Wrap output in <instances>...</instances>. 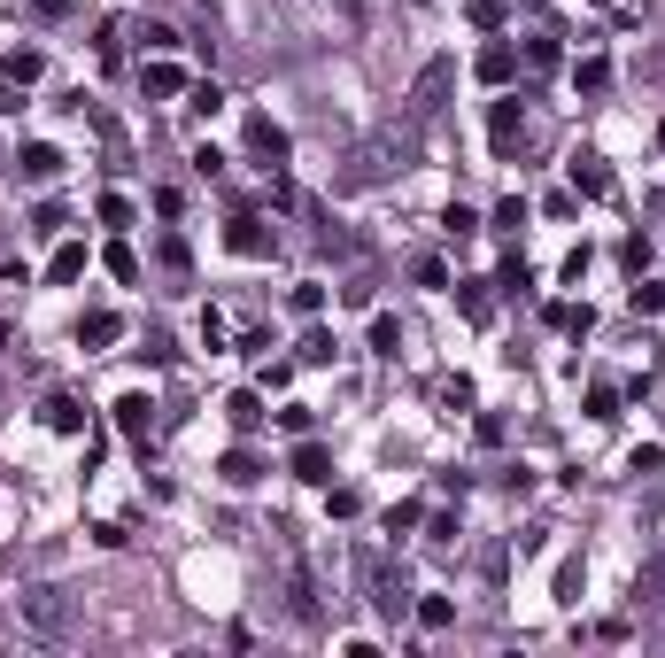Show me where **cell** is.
<instances>
[{
  "instance_id": "obj_1",
  "label": "cell",
  "mask_w": 665,
  "mask_h": 658,
  "mask_svg": "<svg viewBox=\"0 0 665 658\" xmlns=\"http://www.w3.org/2000/svg\"><path fill=\"white\" fill-rule=\"evenodd\" d=\"M16 620H24L31 635H70V597H55V589H24V597H16Z\"/></svg>"
},
{
  "instance_id": "obj_2",
  "label": "cell",
  "mask_w": 665,
  "mask_h": 658,
  "mask_svg": "<svg viewBox=\"0 0 665 658\" xmlns=\"http://www.w3.org/2000/svg\"><path fill=\"white\" fill-rule=\"evenodd\" d=\"M364 581H372V604L387 612V620H403V612H410V589H403V573H387L379 558H364Z\"/></svg>"
},
{
  "instance_id": "obj_3",
  "label": "cell",
  "mask_w": 665,
  "mask_h": 658,
  "mask_svg": "<svg viewBox=\"0 0 665 658\" xmlns=\"http://www.w3.org/2000/svg\"><path fill=\"white\" fill-rule=\"evenodd\" d=\"M16 171H24L31 186H55V179H62V148H47V140H31V148L16 155Z\"/></svg>"
},
{
  "instance_id": "obj_4",
  "label": "cell",
  "mask_w": 665,
  "mask_h": 658,
  "mask_svg": "<svg viewBox=\"0 0 665 658\" xmlns=\"http://www.w3.org/2000/svg\"><path fill=\"white\" fill-rule=\"evenodd\" d=\"M441 86H449V62H434V70H426V78H418V93H410V124H426V117H434Z\"/></svg>"
},
{
  "instance_id": "obj_5",
  "label": "cell",
  "mask_w": 665,
  "mask_h": 658,
  "mask_svg": "<svg viewBox=\"0 0 665 658\" xmlns=\"http://www.w3.org/2000/svg\"><path fill=\"white\" fill-rule=\"evenodd\" d=\"M488 132H495V148L511 155V148H519V132H526V109H519V101H495V117H488Z\"/></svg>"
},
{
  "instance_id": "obj_6",
  "label": "cell",
  "mask_w": 665,
  "mask_h": 658,
  "mask_svg": "<svg viewBox=\"0 0 665 658\" xmlns=\"http://www.w3.org/2000/svg\"><path fill=\"white\" fill-rule=\"evenodd\" d=\"M232 256H271V233H263L256 217H232V233H225Z\"/></svg>"
},
{
  "instance_id": "obj_7",
  "label": "cell",
  "mask_w": 665,
  "mask_h": 658,
  "mask_svg": "<svg viewBox=\"0 0 665 658\" xmlns=\"http://www.w3.org/2000/svg\"><path fill=\"white\" fill-rule=\"evenodd\" d=\"M116 333H124V318H116V310H86V318H78V341H86V349H109Z\"/></svg>"
},
{
  "instance_id": "obj_8",
  "label": "cell",
  "mask_w": 665,
  "mask_h": 658,
  "mask_svg": "<svg viewBox=\"0 0 665 658\" xmlns=\"http://www.w3.org/2000/svg\"><path fill=\"white\" fill-rule=\"evenodd\" d=\"M573 194H611V171H604V155H573Z\"/></svg>"
},
{
  "instance_id": "obj_9",
  "label": "cell",
  "mask_w": 665,
  "mask_h": 658,
  "mask_svg": "<svg viewBox=\"0 0 665 658\" xmlns=\"http://www.w3.org/2000/svg\"><path fill=\"white\" fill-rule=\"evenodd\" d=\"M116 426H124V434L140 442L147 426H155V403H147V395H124V403H116Z\"/></svg>"
},
{
  "instance_id": "obj_10",
  "label": "cell",
  "mask_w": 665,
  "mask_h": 658,
  "mask_svg": "<svg viewBox=\"0 0 665 658\" xmlns=\"http://www.w3.org/2000/svg\"><path fill=\"white\" fill-rule=\"evenodd\" d=\"M225 419L240 426V434H256V426H263V395H256V388H240V395L225 403Z\"/></svg>"
},
{
  "instance_id": "obj_11",
  "label": "cell",
  "mask_w": 665,
  "mask_h": 658,
  "mask_svg": "<svg viewBox=\"0 0 665 658\" xmlns=\"http://www.w3.org/2000/svg\"><path fill=\"white\" fill-rule=\"evenodd\" d=\"M635 604L650 612V620H665V566H650V573L635 581Z\"/></svg>"
},
{
  "instance_id": "obj_12",
  "label": "cell",
  "mask_w": 665,
  "mask_h": 658,
  "mask_svg": "<svg viewBox=\"0 0 665 658\" xmlns=\"http://www.w3.org/2000/svg\"><path fill=\"white\" fill-rule=\"evenodd\" d=\"M248 148L279 163V155H287V132H279V124H271V117H256V124H248Z\"/></svg>"
},
{
  "instance_id": "obj_13",
  "label": "cell",
  "mask_w": 665,
  "mask_h": 658,
  "mask_svg": "<svg viewBox=\"0 0 665 658\" xmlns=\"http://www.w3.org/2000/svg\"><path fill=\"white\" fill-rule=\"evenodd\" d=\"M511 70H519V62H511V47H503V39H495V47H480V78H488V86H503Z\"/></svg>"
},
{
  "instance_id": "obj_14",
  "label": "cell",
  "mask_w": 665,
  "mask_h": 658,
  "mask_svg": "<svg viewBox=\"0 0 665 658\" xmlns=\"http://www.w3.org/2000/svg\"><path fill=\"white\" fill-rule=\"evenodd\" d=\"M78 271H86V248H78V240H70V248H55V264H47V279H55V287H70Z\"/></svg>"
},
{
  "instance_id": "obj_15",
  "label": "cell",
  "mask_w": 665,
  "mask_h": 658,
  "mask_svg": "<svg viewBox=\"0 0 665 658\" xmlns=\"http://www.w3.org/2000/svg\"><path fill=\"white\" fill-rule=\"evenodd\" d=\"M294 473H302V480H333V457H325L318 442H302V449H294Z\"/></svg>"
},
{
  "instance_id": "obj_16",
  "label": "cell",
  "mask_w": 665,
  "mask_h": 658,
  "mask_svg": "<svg viewBox=\"0 0 665 658\" xmlns=\"http://www.w3.org/2000/svg\"><path fill=\"white\" fill-rule=\"evenodd\" d=\"M47 426H62V434H70V426H86V411H78L70 395H47Z\"/></svg>"
},
{
  "instance_id": "obj_17",
  "label": "cell",
  "mask_w": 665,
  "mask_h": 658,
  "mask_svg": "<svg viewBox=\"0 0 665 658\" xmlns=\"http://www.w3.org/2000/svg\"><path fill=\"white\" fill-rule=\"evenodd\" d=\"M0 70H8L16 86H31V78H39V55H31V47H16V55H0Z\"/></svg>"
},
{
  "instance_id": "obj_18",
  "label": "cell",
  "mask_w": 665,
  "mask_h": 658,
  "mask_svg": "<svg viewBox=\"0 0 665 658\" xmlns=\"http://www.w3.org/2000/svg\"><path fill=\"white\" fill-rule=\"evenodd\" d=\"M658 310H665V287L658 279H635V318H658Z\"/></svg>"
},
{
  "instance_id": "obj_19",
  "label": "cell",
  "mask_w": 665,
  "mask_h": 658,
  "mask_svg": "<svg viewBox=\"0 0 665 658\" xmlns=\"http://www.w3.org/2000/svg\"><path fill=\"white\" fill-rule=\"evenodd\" d=\"M372 349H379V357H395V349H403V326H395V318H372Z\"/></svg>"
},
{
  "instance_id": "obj_20",
  "label": "cell",
  "mask_w": 665,
  "mask_h": 658,
  "mask_svg": "<svg viewBox=\"0 0 665 658\" xmlns=\"http://www.w3.org/2000/svg\"><path fill=\"white\" fill-rule=\"evenodd\" d=\"M263 473V465H256V457H248V449H232V457H225V480H232V488H248V480H256Z\"/></svg>"
},
{
  "instance_id": "obj_21",
  "label": "cell",
  "mask_w": 665,
  "mask_h": 658,
  "mask_svg": "<svg viewBox=\"0 0 665 658\" xmlns=\"http://www.w3.org/2000/svg\"><path fill=\"white\" fill-rule=\"evenodd\" d=\"M604 86H611V62L588 55V62H580V93H604Z\"/></svg>"
},
{
  "instance_id": "obj_22",
  "label": "cell",
  "mask_w": 665,
  "mask_h": 658,
  "mask_svg": "<svg viewBox=\"0 0 665 658\" xmlns=\"http://www.w3.org/2000/svg\"><path fill=\"white\" fill-rule=\"evenodd\" d=\"M140 39H147V55H171V47H178L171 24H140Z\"/></svg>"
},
{
  "instance_id": "obj_23",
  "label": "cell",
  "mask_w": 665,
  "mask_h": 658,
  "mask_svg": "<svg viewBox=\"0 0 665 658\" xmlns=\"http://www.w3.org/2000/svg\"><path fill=\"white\" fill-rule=\"evenodd\" d=\"M101 225H116V233H124V225H132V202H124V194H101Z\"/></svg>"
},
{
  "instance_id": "obj_24",
  "label": "cell",
  "mask_w": 665,
  "mask_h": 658,
  "mask_svg": "<svg viewBox=\"0 0 665 658\" xmlns=\"http://www.w3.org/2000/svg\"><path fill=\"white\" fill-rule=\"evenodd\" d=\"M147 93H178V70H171V62H147Z\"/></svg>"
},
{
  "instance_id": "obj_25",
  "label": "cell",
  "mask_w": 665,
  "mask_h": 658,
  "mask_svg": "<svg viewBox=\"0 0 665 658\" xmlns=\"http://www.w3.org/2000/svg\"><path fill=\"white\" fill-rule=\"evenodd\" d=\"M333 357V333H302V364H325Z\"/></svg>"
},
{
  "instance_id": "obj_26",
  "label": "cell",
  "mask_w": 665,
  "mask_h": 658,
  "mask_svg": "<svg viewBox=\"0 0 665 658\" xmlns=\"http://www.w3.org/2000/svg\"><path fill=\"white\" fill-rule=\"evenodd\" d=\"M418 628H449V597H426V604H418Z\"/></svg>"
},
{
  "instance_id": "obj_27",
  "label": "cell",
  "mask_w": 665,
  "mask_h": 658,
  "mask_svg": "<svg viewBox=\"0 0 665 658\" xmlns=\"http://www.w3.org/2000/svg\"><path fill=\"white\" fill-rule=\"evenodd\" d=\"M16 109H24V86H16L8 70H0V117H16Z\"/></svg>"
},
{
  "instance_id": "obj_28",
  "label": "cell",
  "mask_w": 665,
  "mask_h": 658,
  "mask_svg": "<svg viewBox=\"0 0 665 658\" xmlns=\"http://www.w3.org/2000/svg\"><path fill=\"white\" fill-rule=\"evenodd\" d=\"M31 8H39L47 24H62V16H70V0H31Z\"/></svg>"
},
{
  "instance_id": "obj_29",
  "label": "cell",
  "mask_w": 665,
  "mask_h": 658,
  "mask_svg": "<svg viewBox=\"0 0 665 658\" xmlns=\"http://www.w3.org/2000/svg\"><path fill=\"white\" fill-rule=\"evenodd\" d=\"M333 8H341V16H364V0H333Z\"/></svg>"
}]
</instances>
